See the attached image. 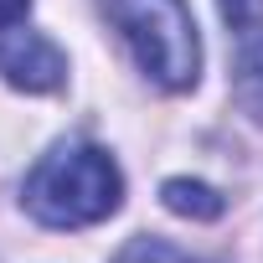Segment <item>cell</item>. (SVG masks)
Returning <instances> with one entry per match:
<instances>
[{
    "label": "cell",
    "mask_w": 263,
    "mask_h": 263,
    "mask_svg": "<svg viewBox=\"0 0 263 263\" xmlns=\"http://www.w3.org/2000/svg\"><path fill=\"white\" fill-rule=\"evenodd\" d=\"M165 206L176 212V217H196V222H212V217H222V196L206 186V181H165Z\"/></svg>",
    "instance_id": "5"
},
{
    "label": "cell",
    "mask_w": 263,
    "mask_h": 263,
    "mask_svg": "<svg viewBox=\"0 0 263 263\" xmlns=\"http://www.w3.org/2000/svg\"><path fill=\"white\" fill-rule=\"evenodd\" d=\"M26 11H31V0H0V31L21 26V21H26Z\"/></svg>",
    "instance_id": "7"
},
{
    "label": "cell",
    "mask_w": 263,
    "mask_h": 263,
    "mask_svg": "<svg viewBox=\"0 0 263 263\" xmlns=\"http://www.w3.org/2000/svg\"><path fill=\"white\" fill-rule=\"evenodd\" d=\"M217 6L232 42V98L253 124H263V0H217Z\"/></svg>",
    "instance_id": "3"
},
{
    "label": "cell",
    "mask_w": 263,
    "mask_h": 263,
    "mask_svg": "<svg viewBox=\"0 0 263 263\" xmlns=\"http://www.w3.org/2000/svg\"><path fill=\"white\" fill-rule=\"evenodd\" d=\"M98 11L124 36V47L135 52V62L150 83H160L171 93L196 88L201 42H196V21L186 11V0H98Z\"/></svg>",
    "instance_id": "2"
},
{
    "label": "cell",
    "mask_w": 263,
    "mask_h": 263,
    "mask_svg": "<svg viewBox=\"0 0 263 263\" xmlns=\"http://www.w3.org/2000/svg\"><path fill=\"white\" fill-rule=\"evenodd\" d=\"M21 201L42 227H93L108 212H119L124 176L108 160V150L72 140V145L47 150L31 165V176L21 186Z\"/></svg>",
    "instance_id": "1"
},
{
    "label": "cell",
    "mask_w": 263,
    "mask_h": 263,
    "mask_svg": "<svg viewBox=\"0 0 263 263\" xmlns=\"http://www.w3.org/2000/svg\"><path fill=\"white\" fill-rule=\"evenodd\" d=\"M114 263H206V258H191V253H181V248H171L160 237H135V242L119 248Z\"/></svg>",
    "instance_id": "6"
},
{
    "label": "cell",
    "mask_w": 263,
    "mask_h": 263,
    "mask_svg": "<svg viewBox=\"0 0 263 263\" xmlns=\"http://www.w3.org/2000/svg\"><path fill=\"white\" fill-rule=\"evenodd\" d=\"M6 78L16 83V88H26V93H52L57 83H62V72H67V62H62V52L42 36V31H26V36H16L11 47H6Z\"/></svg>",
    "instance_id": "4"
}]
</instances>
